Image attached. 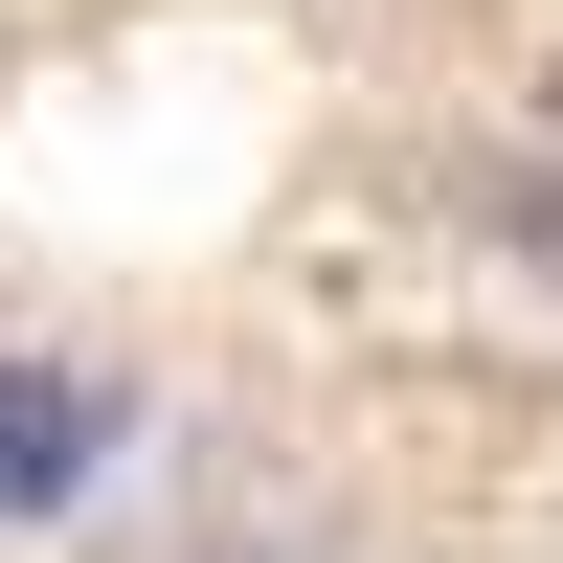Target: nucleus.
Here are the masks:
<instances>
[{"mask_svg": "<svg viewBox=\"0 0 563 563\" xmlns=\"http://www.w3.org/2000/svg\"><path fill=\"white\" fill-rule=\"evenodd\" d=\"M113 451H135V384H113V361L0 339V541H23V519H68V496H113Z\"/></svg>", "mask_w": 563, "mask_h": 563, "instance_id": "obj_1", "label": "nucleus"}]
</instances>
